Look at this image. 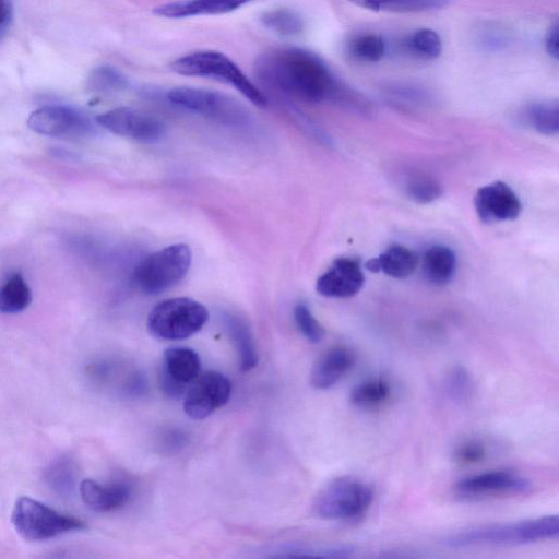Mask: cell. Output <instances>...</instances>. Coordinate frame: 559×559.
Listing matches in <instances>:
<instances>
[{
	"label": "cell",
	"instance_id": "6da1fadb",
	"mask_svg": "<svg viewBox=\"0 0 559 559\" xmlns=\"http://www.w3.org/2000/svg\"><path fill=\"white\" fill-rule=\"evenodd\" d=\"M254 71L263 83L308 103L337 102L358 108L365 105L318 55L307 49L269 50L257 59Z\"/></svg>",
	"mask_w": 559,
	"mask_h": 559
},
{
	"label": "cell",
	"instance_id": "7a4b0ae2",
	"mask_svg": "<svg viewBox=\"0 0 559 559\" xmlns=\"http://www.w3.org/2000/svg\"><path fill=\"white\" fill-rule=\"evenodd\" d=\"M558 515H544L511 523L473 526L448 536L444 544L451 548L473 546H513L557 539Z\"/></svg>",
	"mask_w": 559,
	"mask_h": 559
},
{
	"label": "cell",
	"instance_id": "3957f363",
	"mask_svg": "<svg viewBox=\"0 0 559 559\" xmlns=\"http://www.w3.org/2000/svg\"><path fill=\"white\" fill-rule=\"evenodd\" d=\"M169 68L181 75L205 78L231 85L257 106L263 107L267 104L264 94L223 52L195 51L174 60Z\"/></svg>",
	"mask_w": 559,
	"mask_h": 559
},
{
	"label": "cell",
	"instance_id": "277c9868",
	"mask_svg": "<svg viewBox=\"0 0 559 559\" xmlns=\"http://www.w3.org/2000/svg\"><path fill=\"white\" fill-rule=\"evenodd\" d=\"M373 501V490L353 476H341L326 484L313 502L317 516L331 521H355L362 516Z\"/></svg>",
	"mask_w": 559,
	"mask_h": 559
},
{
	"label": "cell",
	"instance_id": "5b68a950",
	"mask_svg": "<svg viewBox=\"0 0 559 559\" xmlns=\"http://www.w3.org/2000/svg\"><path fill=\"white\" fill-rule=\"evenodd\" d=\"M207 319L209 311L201 302L188 297H175L152 308L147 329L157 338L178 341L199 332Z\"/></svg>",
	"mask_w": 559,
	"mask_h": 559
},
{
	"label": "cell",
	"instance_id": "8992f818",
	"mask_svg": "<svg viewBox=\"0 0 559 559\" xmlns=\"http://www.w3.org/2000/svg\"><path fill=\"white\" fill-rule=\"evenodd\" d=\"M191 259V250L185 243L171 245L155 251L135 266V285L146 295L165 292L186 276Z\"/></svg>",
	"mask_w": 559,
	"mask_h": 559
},
{
	"label": "cell",
	"instance_id": "52a82bcc",
	"mask_svg": "<svg viewBox=\"0 0 559 559\" xmlns=\"http://www.w3.org/2000/svg\"><path fill=\"white\" fill-rule=\"evenodd\" d=\"M12 523L16 532L31 542L47 540L67 532L86 528L80 519L62 514L31 497L16 500Z\"/></svg>",
	"mask_w": 559,
	"mask_h": 559
},
{
	"label": "cell",
	"instance_id": "ba28073f",
	"mask_svg": "<svg viewBox=\"0 0 559 559\" xmlns=\"http://www.w3.org/2000/svg\"><path fill=\"white\" fill-rule=\"evenodd\" d=\"M167 98L176 106L228 126L245 124L250 118L239 102L215 91L181 86L170 90Z\"/></svg>",
	"mask_w": 559,
	"mask_h": 559
},
{
	"label": "cell",
	"instance_id": "9c48e42d",
	"mask_svg": "<svg viewBox=\"0 0 559 559\" xmlns=\"http://www.w3.org/2000/svg\"><path fill=\"white\" fill-rule=\"evenodd\" d=\"M530 479L510 469L487 471L460 479L454 485L457 497L467 500L523 495L531 489Z\"/></svg>",
	"mask_w": 559,
	"mask_h": 559
},
{
	"label": "cell",
	"instance_id": "30bf717a",
	"mask_svg": "<svg viewBox=\"0 0 559 559\" xmlns=\"http://www.w3.org/2000/svg\"><path fill=\"white\" fill-rule=\"evenodd\" d=\"M231 388L230 380L221 372L200 373L183 394L185 413L197 420L209 417L228 402Z\"/></svg>",
	"mask_w": 559,
	"mask_h": 559
},
{
	"label": "cell",
	"instance_id": "8fae6325",
	"mask_svg": "<svg viewBox=\"0 0 559 559\" xmlns=\"http://www.w3.org/2000/svg\"><path fill=\"white\" fill-rule=\"evenodd\" d=\"M27 126L36 133L58 138H80L94 132V124L83 111L62 105H48L34 110Z\"/></svg>",
	"mask_w": 559,
	"mask_h": 559
},
{
	"label": "cell",
	"instance_id": "7c38bea8",
	"mask_svg": "<svg viewBox=\"0 0 559 559\" xmlns=\"http://www.w3.org/2000/svg\"><path fill=\"white\" fill-rule=\"evenodd\" d=\"M201 360L189 347L167 348L162 358L158 382L162 391L171 399L183 396L191 382L200 374Z\"/></svg>",
	"mask_w": 559,
	"mask_h": 559
},
{
	"label": "cell",
	"instance_id": "4fadbf2b",
	"mask_svg": "<svg viewBox=\"0 0 559 559\" xmlns=\"http://www.w3.org/2000/svg\"><path fill=\"white\" fill-rule=\"evenodd\" d=\"M96 121L108 131L142 142L160 139L166 126L157 117L145 111L119 107L97 116Z\"/></svg>",
	"mask_w": 559,
	"mask_h": 559
},
{
	"label": "cell",
	"instance_id": "5bb4252c",
	"mask_svg": "<svg viewBox=\"0 0 559 559\" xmlns=\"http://www.w3.org/2000/svg\"><path fill=\"white\" fill-rule=\"evenodd\" d=\"M474 205L478 218L486 224L513 221L522 210L519 197L503 181L480 187L475 194Z\"/></svg>",
	"mask_w": 559,
	"mask_h": 559
},
{
	"label": "cell",
	"instance_id": "9a60e30c",
	"mask_svg": "<svg viewBox=\"0 0 559 559\" xmlns=\"http://www.w3.org/2000/svg\"><path fill=\"white\" fill-rule=\"evenodd\" d=\"M365 275L358 260L338 258L317 280V292L329 298H348L360 292Z\"/></svg>",
	"mask_w": 559,
	"mask_h": 559
},
{
	"label": "cell",
	"instance_id": "2e32d148",
	"mask_svg": "<svg viewBox=\"0 0 559 559\" xmlns=\"http://www.w3.org/2000/svg\"><path fill=\"white\" fill-rule=\"evenodd\" d=\"M355 355L344 345H336L324 352L314 362L310 372V384L318 390L334 386L354 366Z\"/></svg>",
	"mask_w": 559,
	"mask_h": 559
},
{
	"label": "cell",
	"instance_id": "e0dca14e",
	"mask_svg": "<svg viewBox=\"0 0 559 559\" xmlns=\"http://www.w3.org/2000/svg\"><path fill=\"white\" fill-rule=\"evenodd\" d=\"M83 502L96 512H110L123 507L130 499L131 489L123 483L100 484L84 479L80 484Z\"/></svg>",
	"mask_w": 559,
	"mask_h": 559
},
{
	"label": "cell",
	"instance_id": "ac0fdd59",
	"mask_svg": "<svg viewBox=\"0 0 559 559\" xmlns=\"http://www.w3.org/2000/svg\"><path fill=\"white\" fill-rule=\"evenodd\" d=\"M252 0H180L154 8L158 16L183 19L199 15L224 14L235 11Z\"/></svg>",
	"mask_w": 559,
	"mask_h": 559
},
{
	"label": "cell",
	"instance_id": "d6986e66",
	"mask_svg": "<svg viewBox=\"0 0 559 559\" xmlns=\"http://www.w3.org/2000/svg\"><path fill=\"white\" fill-rule=\"evenodd\" d=\"M418 265V255L411 249L392 245L381 252L377 258L370 259L366 267L372 272H382L394 278L409 276Z\"/></svg>",
	"mask_w": 559,
	"mask_h": 559
},
{
	"label": "cell",
	"instance_id": "ffe728a7",
	"mask_svg": "<svg viewBox=\"0 0 559 559\" xmlns=\"http://www.w3.org/2000/svg\"><path fill=\"white\" fill-rule=\"evenodd\" d=\"M421 267L428 282L433 285H445L455 274V253L445 245L430 246L423 255Z\"/></svg>",
	"mask_w": 559,
	"mask_h": 559
},
{
	"label": "cell",
	"instance_id": "44dd1931",
	"mask_svg": "<svg viewBox=\"0 0 559 559\" xmlns=\"http://www.w3.org/2000/svg\"><path fill=\"white\" fill-rule=\"evenodd\" d=\"M224 321L237 352L239 369L243 372L252 370L258 365L259 355L250 329L233 314H226Z\"/></svg>",
	"mask_w": 559,
	"mask_h": 559
},
{
	"label": "cell",
	"instance_id": "7402d4cb",
	"mask_svg": "<svg viewBox=\"0 0 559 559\" xmlns=\"http://www.w3.org/2000/svg\"><path fill=\"white\" fill-rule=\"evenodd\" d=\"M392 395L390 382L381 377H371L357 383L350 391V402L360 409H376L383 406Z\"/></svg>",
	"mask_w": 559,
	"mask_h": 559
},
{
	"label": "cell",
	"instance_id": "603a6c76",
	"mask_svg": "<svg viewBox=\"0 0 559 559\" xmlns=\"http://www.w3.org/2000/svg\"><path fill=\"white\" fill-rule=\"evenodd\" d=\"M32 301V292L20 273L11 274L0 285V312L17 313L25 310Z\"/></svg>",
	"mask_w": 559,
	"mask_h": 559
},
{
	"label": "cell",
	"instance_id": "cb8c5ba5",
	"mask_svg": "<svg viewBox=\"0 0 559 559\" xmlns=\"http://www.w3.org/2000/svg\"><path fill=\"white\" fill-rule=\"evenodd\" d=\"M356 7L370 11L416 13L440 9L451 0H347Z\"/></svg>",
	"mask_w": 559,
	"mask_h": 559
},
{
	"label": "cell",
	"instance_id": "d4e9b609",
	"mask_svg": "<svg viewBox=\"0 0 559 559\" xmlns=\"http://www.w3.org/2000/svg\"><path fill=\"white\" fill-rule=\"evenodd\" d=\"M524 120L536 132L556 135L559 129V106L557 100L537 102L524 109Z\"/></svg>",
	"mask_w": 559,
	"mask_h": 559
},
{
	"label": "cell",
	"instance_id": "484cf974",
	"mask_svg": "<svg viewBox=\"0 0 559 559\" xmlns=\"http://www.w3.org/2000/svg\"><path fill=\"white\" fill-rule=\"evenodd\" d=\"M346 50L353 59L358 61L378 62L386 52V44L381 35L361 33L349 38Z\"/></svg>",
	"mask_w": 559,
	"mask_h": 559
},
{
	"label": "cell",
	"instance_id": "4316f807",
	"mask_svg": "<svg viewBox=\"0 0 559 559\" xmlns=\"http://www.w3.org/2000/svg\"><path fill=\"white\" fill-rule=\"evenodd\" d=\"M404 45L408 52L423 60H435L442 51L441 37L430 28L414 31L407 36Z\"/></svg>",
	"mask_w": 559,
	"mask_h": 559
},
{
	"label": "cell",
	"instance_id": "83f0119b",
	"mask_svg": "<svg viewBox=\"0 0 559 559\" xmlns=\"http://www.w3.org/2000/svg\"><path fill=\"white\" fill-rule=\"evenodd\" d=\"M260 20L265 27L283 36H296L304 29L301 17L286 8L266 11Z\"/></svg>",
	"mask_w": 559,
	"mask_h": 559
},
{
	"label": "cell",
	"instance_id": "f1b7e54d",
	"mask_svg": "<svg viewBox=\"0 0 559 559\" xmlns=\"http://www.w3.org/2000/svg\"><path fill=\"white\" fill-rule=\"evenodd\" d=\"M75 477L74 463L64 457L53 462L45 472V480L49 488L61 496H67L73 490Z\"/></svg>",
	"mask_w": 559,
	"mask_h": 559
},
{
	"label": "cell",
	"instance_id": "f546056e",
	"mask_svg": "<svg viewBox=\"0 0 559 559\" xmlns=\"http://www.w3.org/2000/svg\"><path fill=\"white\" fill-rule=\"evenodd\" d=\"M87 86L96 93H115L124 90L128 86V80L116 68L100 66L91 72Z\"/></svg>",
	"mask_w": 559,
	"mask_h": 559
},
{
	"label": "cell",
	"instance_id": "4dcf8cb0",
	"mask_svg": "<svg viewBox=\"0 0 559 559\" xmlns=\"http://www.w3.org/2000/svg\"><path fill=\"white\" fill-rule=\"evenodd\" d=\"M405 191L407 197L414 202L427 204L439 199L443 189L440 182L435 178L419 174L407 180Z\"/></svg>",
	"mask_w": 559,
	"mask_h": 559
},
{
	"label": "cell",
	"instance_id": "1f68e13d",
	"mask_svg": "<svg viewBox=\"0 0 559 559\" xmlns=\"http://www.w3.org/2000/svg\"><path fill=\"white\" fill-rule=\"evenodd\" d=\"M444 388L452 401L457 403L466 402L473 393L471 374L465 368L456 366L447 374Z\"/></svg>",
	"mask_w": 559,
	"mask_h": 559
},
{
	"label": "cell",
	"instance_id": "d6a6232c",
	"mask_svg": "<svg viewBox=\"0 0 559 559\" xmlns=\"http://www.w3.org/2000/svg\"><path fill=\"white\" fill-rule=\"evenodd\" d=\"M295 323L300 333L313 344L320 343L325 331L320 322L313 317L310 309L305 304H298L294 309Z\"/></svg>",
	"mask_w": 559,
	"mask_h": 559
},
{
	"label": "cell",
	"instance_id": "836d02e7",
	"mask_svg": "<svg viewBox=\"0 0 559 559\" xmlns=\"http://www.w3.org/2000/svg\"><path fill=\"white\" fill-rule=\"evenodd\" d=\"M488 454L486 443L479 439H466L459 443L453 452L452 459L459 465H473L483 462Z\"/></svg>",
	"mask_w": 559,
	"mask_h": 559
},
{
	"label": "cell",
	"instance_id": "e575fe53",
	"mask_svg": "<svg viewBox=\"0 0 559 559\" xmlns=\"http://www.w3.org/2000/svg\"><path fill=\"white\" fill-rule=\"evenodd\" d=\"M388 97L399 104L418 105L427 99V93L417 85L392 83L385 87Z\"/></svg>",
	"mask_w": 559,
	"mask_h": 559
},
{
	"label": "cell",
	"instance_id": "d590c367",
	"mask_svg": "<svg viewBox=\"0 0 559 559\" xmlns=\"http://www.w3.org/2000/svg\"><path fill=\"white\" fill-rule=\"evenodd\" d=\"M478 43L487 49H499L508 41V34L497 25L487 24L477 34Z\"/></svg>",
	"mask_w": 559,
	"mask_h": 559
},
{
	"label": "cell",
	"instance_id": "8d00e7d4",
	"mask_svg": "<svg viewBox=\"0 0 559 559\" xmlns=\"http://www.w3.org/2000/svg\"><path fill=\"white\" fill-rule=\"evenodd\" d=\"M545 49L555 60L559 58V28L558 23L551 24L545 34Z\"/></svg>",
	"mask_w": 559,
	"mask_h": 559
},
{
	"label": "cell",
	"instance_id": "74e56055",
	"mask_svg": "<svg viewBox=\"0 0 559 559\" xmlns=\"http://www.w3.org/2000/svg\"><path fill=\"white\" fill-rule=\"evenodd\" d=\"M11 16V8L8 0H0V28L5 26Z\"/></svg>",
	"mask_w": 559,
	"mask_h": 559
}]
</instances>
